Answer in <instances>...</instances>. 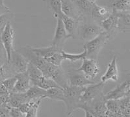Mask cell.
<instances>
[{"label": "cell", "instance_id": "cell-1", "mask_svg": "<svg viewBox=\"0 0 130 117\" xmlns=\"http://www.w3.org/2000/svg\"><path fill=\"white\" fill-rule=\"evenodd\" d=\"M101 26L95 22L91 17H83L79 19L77 39L85 42L93 39L104 32Z\"/></svg>", "mask_w": 130, "mask_h": 117}, {"label": "cell", "instance_id": "cell-2", "mask_svg": "<svg viewBox=\"0 0 130 117\" xmlns=\"http://www.w3.org/2000/svg\"><path fill=\"white\" fill-rule=\"evenodd\" d=\"M85 86H75L68 85L64 90L63 103L67 107V115H71L75 109H78L81 93Z\"/></svg>", "mask_w": 130, "mask_h": 117}, {"label": "cell", "instance_id": "cell-3", "mask_svg": "<svg viewBox=\"0 0 130 117\" xmlns=\"http://www.w3.org/2000/svg\"><path fill=\"white\" fill-rule=\"evenodd\" d=\"M111 39H112L111 36L104 31L93 39L85 42L83 49L87 52V58L97 60L98 54L102 48Z\"/></svg>", "mask_w": 130, "mask_h": 117}, {"label": "cell", "instance_id": "cell-4", "mask_svg": "<svg viewBox=\"0 0 130 117\" xmlns=\"http://www.w3.org/2000/svg\"><path fill=\"white\" fill-rule=\"evenodd\" d=\"M40 70L44 77L53 79L62 88L68 85L67 74L64 73L61 65H55L46 61V64Z\"/></svg>", "mask_w": 130, "mask_h": 117}, {"label": "cell", "instance_id": "cell-5", "mask_svg": "<svg viewBox=\"0 0 130 117\" xmlns=\"http://www.w3.org/2000/svg\"><path fill=\"white\" fill-rule=\"evenodd\" d=\"M105 83L100 82L98 84L94 83L85 87L81 93L80 103L78 109L84 105H89L101 99H104L103 90Z\"/></svg>", "mask_w": 130, "mask_h": 117}, {"label": "cell", "instance_id": "cell-6", "mask_svg": "<svg viewBox=\"0 0 130 117\" xmlns=\"http://www.w3.org/2000/svg\"><path fill=\"white\" fill-rule=\"evenodd\" d=\"M14 31L11 24V22H10L7 24L3 31L1 33V41L6 51L7 61L10 60L12 52L14 51Z\"/></svg>", "mask_w": 130, "mask_h": 117}, {"label": "cell", "instance_id": "cell-7", "mask_svg": "<svg viewBox=\"0 0 130 117\" xmlns=\"http://www.w3.org/2000/svg\"><path fill=\"white\" fill-rule=\"evenodd\" d=\"M56 19L57 26L55 28V34L52 39V45L62 50L68 38H70V37L65 29L61 18L57 17Z\"/></svg>", "mask_w": 130, "mask_h": 117}, {"label": "cell", "instance_id": "cell-8", "mask_svg": "<svg viewBox=\"0 0 130 117\" xmlns=\"http://www.w3.org/2000/svg\"><path fill=\"white\" fill-rule=\"evenodd\" d=\"M68 85L75 86H86L92 85L94 82L90 80L85 75L84 73L77 69H70L67 73Z\"/></svg>", "mask_w": 130, "mask_h": 117}, {"label": "cell", "instance_id": "cell-9", "mask_svg": "<svg viewBox=\"0 0 130 117\" xmlns=\"http://www.w3.org/2000/svg\"><path fill=\"white\" fill-rule=\"evenodd\" d=\"M79 71H82L85 75L90 80H92L98 75L100 69L97 60L89 58H84L83 63L80 67L77 69Z\"/></svg>", "mask_w": 130, "mask_h": 117}, {"label": "cell", "instance_id": "cell-10", "mask_svg": "<svg viewBox=\"0 0 130 117\" xmlns=\"http://www.w3.org/2000/svg\"><path fill=\"white\" fill-rule=\"evenodd\" d=\"M118 20V12L112 9L111 15L100 23L101 27L104 30V31L107 33L112 39L115 36L116 31L118 30H117Z\"/></svg>", "mask_w": 130, "mask_h": 117}, {"label": "cell", "instance_id": "cell-11", "mask_svg": "<svg viewBox=\"0 0 130 117\" xmlns=\"http://www.w3.org/2000/svg\"><path fill=\"white\" fill-rule=\"evenodd\" d=\"M130 83V79L129 80L122 83L115 87L112 90L109 91L104 95L105 100L108 99H119L128 95L129 85Z\"/></svg>", "mask_w": 130, "mask_h": 117}, {"label": "cell", "instance_id": "cell-12", "mask_svg": "<svg viewBox=\"0 0 130 117\" xmlns=\"http://www.w3.org/2000/svg\"><path fill=\"white\" fill-rule=\"evenodd\" d=\"M61 10L64 15L75 19L81 18V15L75 0H61Z\"/></svg>", "mask_w": 130, "mask_h": 117}, {"label": "cell", "instance_id": "cell-13", "mask_svg": "<svg viewBox=\"0 0 130 117\" xmlns=\"http://www.w3.org/2000/svg\"><path fill=\"white\" fill-rule=\"evenodd\" d=\"M16 82L12 92L24 93L31 86L29 77L27 71L16 75Z\"/></svg>", "mask_w": 130, "mask_h": 117}, {"label": "cell", "instance_id": "cell-14", "mask_svg": "<svg viewBox=\"0 0 130 117\" xmlns=\"http://www.w3.org/2000/svg\"><path fill=\"white\" fill-rule=\"evenodd\" d=\"M112 9L111 7L100 6L94 3L93 8L92 10L91 18L98 24L100 25V23L103 20L106 19L112 13Z\"/></svg>", "mask_w": 130, "mask_h": 117}, {"label": "cell", "instance_id": "cell-15", "mask_svg": "<svg viewBox=\"0 0 130 117\" xmlns=\"http://www.w3.org/2000/svg\"><path fill=\"white\" fill-rule=\"evenodd\" d=\"M118 80V70L117 67V58L115 56L109 64L105 73L101 77V82L105 83L108 80L117 81Z\"/></svg>", "mask_w": 130, "mask_h": 117}, {"label": "cell", "instance_id": "cell-16", "mask_svg": "<svg viewBox=\"0 0 130 117\" xmlns=\"http://www.w3.org/2000/svg\"><path fill=\"white\" fill-rule=\"evenodd\" d=\"M61 18L63 22L65 29L70 38L77 39L79 20L66 16L64 14H62Z\"/></svg>", "mask_w": 130, "mask_h": 117}, {"label": "cell", "instance_id": "cell-17", "mask_svg": "<svg viewBox=\"0 0 130 117\" xmlns=\"http://www.w3.org/2000/svg\"><path fill=\"white\" fill-rule=\"evenodd\" d=\"M27 72L28 73L31 84L32 85L38 86L39 83L44 77L42 71L37 66H35L34 64H32L31 62H29L27 69Z\"/></svg>", "mask_w": 130, "mask_h": 117}, {"label": "cell", "instance_id": "cell-18", "mask_svg": "<svg viewBox=\"0 0 130 117\" xmlns=\"http://www.w3.org/2000/svg\"><path fill=\"white\" fill-rule=\"evenodd\" d=\"M46 90L35 85H31L27 91L24 92V96L27 101L40 99H42L46 94Z\"/></svg>", "mask_w": 130, "mask_h": 117}, {"label": "cell", "instance_id": "cell-19", "mask_svg": "<svg viewBox=\"0 0 130 117\" xmlns=\"http://www.w3.org/2000/svg\"><path fill=\"white\" fill-rule=\"evenodd\" d=\"M81 16L91 17L92 10L94 2L90 0H75Z\"/></svg>", "mask_w": 130, "mask_h": 117}, {"label": "cell", "instance_id": "cell-20", "mask_svg": "<svg viewBox=\"0 0 130 117\" xmlns=\"http://www.w3.org/2000/svg\"><path fill=\"white\" fill-rule=\"evenodd\" d=\"M117 30L120 31H130V13L127 12H118Z\"/></svg>", "mask_w": 130, "mask_h": 117}, {"label": "cell", "instance_id": "cell-21", "mask_svg": "<svg viewBox=\"0 0 130 117\" xmlns=\"http://www.w3.org/2000/svg\"><path fill=\"white\" fill-rule=\"evenodd\" d=\"M32 50L35 52L37 54L44 58V60L48 59L49 58H50L53 56V54H55L56 52H59V51H62V49H58V48L55 47V46H53L51 44V46H47V47H41V48H33L32 47Z\"/></svg>", "mask_w": 130, "mask_h": 117}, {"label": "cell", "instance_id": "cell-22", "mask_svg": "<svg viewBox=\"0 0 130 117\" xmlns=\"http://www.w3.org/2000/svg\"><path fill=\"white\" fill-rule=\"evenodd\" d=\"M46 5L48 10L53 14L55 18L60 17L62 15L61 10V0H43Z\"/></svg>", "mask_w": 130, "mask_h": 117}, {"label": "cell", "instance_id": "cell-23", "mask_svg": "<svg viewBox=\"0 0 130 117\" xmlns=\"http://www.w3.org/2000/svg\"><path fill=\"white\" fill-rule=\"evenodd\" d=\"M110 7L117 12L130 13V0H110Z\"/></svg>", "mask_w": 130, "mask_h": 117}, {"label": "cell", "instance_id": "cell-24", "mask_svg": "<svg viewBox=\"0 0 130 117\" xmlns=\"http://www.w3.org/2000/svg\"><path fill=\"white\" fill-rule=\"evenodd\" d=\"M48 98L55 101H64V90L62 88H52L46 90L44 99Z\"/></svg>", "mask_w": 130, "mask_h": 117}, {"label": "cell", "instance_id": "cell-25", "mask_svg": "<svg viewBox=\"0 0 130 117\" xmlns=\"http://www.w3.org/2000/svg\"><path fill=\"white\" fill-rule=\"evenodd\" d=\"M122 116H130V94L118 99Z\"/></svg>", "mask_w": 130, "mask_h": 117}, {"label": "cell", "instance_id": "cell-26", "mask_svg": "<svg viewBox=\"0 0 130 117\" xmlns=\"http://www.w3.org/2000/svg\"><path fill=\"white\" fill-rule=\"evenodd\" d=\"M62 55L64 60H69L72 62H75L78 60H83L84 58H87V52H86L85 50H84L83 52L77 54L68 53L62 50Z\"/></svg>", "mask_w": 130, "mask_h": 117}, {"label": "cell", "instance_id": "cell-27", "mask_svg": "<svg viewBox=\"0 0 130 117\" xmlns=\"http://www.w3.org/2000/svg\"><path fill=\"white\" fill-rule=\"evenodd\" d=\"M41 99H37V100H31L29 101L30 105L29 109L27 112L25 116L26 117H37V111L39 109L40 106Z\"/></svg>", "mask_w": 130, "mask_h": 117}, {"label": "cell", "instance_id": "cell-28", "mask_svg": "<svg viewBox=\"0 0 130 117\" xmlns=\"http://www.w3.org/2000/svg\"><path fill=\"white\" fill-rule=\"evenodd\" d=\"M16 79H16V75L13 76V77H9V78H6V79L2 80V84L9 92L11 93L13 90L14 87Z\"/></svg>", "mask_w": 130, "mask_h": 117}, {"label": "cell", "instance_id": "cell-29", "mask_svg": "<svg viewBox=\"0 0 130 117\" xmlns=\"http://www.w3.org/2000/svg\"><path fill=\"white\" fill-rule=\"evenodd\" d=\"M12 18H13L12 15L10 13V12L0 16V35L3 31L7 24L9 22H11Z\"/></svg>", "mask_w": 130, "mask_h": 117}, {"label": "cell", "instance_id": "cell-30", "mask_svg": "<svg viewBox=\"0 0 130 117\" xmlns=\"http://www.w3.org/2000/svg\"><path fill=\"white\" fill-rule=\"evenodd\" d=\"M63 60H64L63 57H62V51L56 52L52 57H50V58H49L48 59L46 60L47 62H48L51 63L52 64H54L55 65H61Z\"/></svg>", "mask_w": 130, "mask_h": 117}, {"label": "cell", "instance_id": "cell-31", "mask_svg": "<svg viewBox=\"0 0 130 117\" xmlns=\"http://www.w3.org/2000/svg\"><path fill=\"white\" fill-rule=\"evenodd\" d=\"M7 62V56L6 51L2 43L1 35H0V67L3 66Z\"/></svg>", "mask_w": 130, "mask_h": 117}, {"label": "cell", "instance_id": "cell-32", "mask_svg": "<svg viewBox=\"0 0 130 117\" xmlns=\"http://www.w3.org/2000/svg\"><path fill=\"white\" fill-rule=\"evenodd\" d=\"M10 107L6 103L0 105V117L10 116Z\"/></svg>", "mask_w": 130, "mask_h": 117}, {"label": "cell", "instance_id": "cell-33", "mask_svg": "<svg viewBox=\"0 0 130 117\" xmlns=\"http://www.w3.org/2000/svg\"><path fill=\"white\" fill-rule=\"evenodd\" d=\"M10 116L12 117H24L25 114L22 112L18 107H10Z\"/></svg>", "mask_w": 130, "mask_h": 117}, {"label": "cell", "instance_id": "cell-34", "mask_svg": "<svg viewBox=\"0 0 130 117\" xmlns=\"http://www.w3.org/2000/svg\"><path fill=\"white\" fill-rule=\"evenodd\" d=\"M10 12V9L4 4L3 0H0V16Z\"/></svg>", "mask_w": 130, "mask_h": 117}, {"label": "cell", "instance_id": "cell-35", "mask_svg": "<svg viewBox=\"0 0 130 117\" xmlns=\"http://www.w3.org/2000/svg\"><path fill=\"white\" fill-rule=\"evenodd\" d=\"M9 96H6L0 95V105L6 103L8 100V98Z\"/></svg>", "mask_w": 130, "mask_h": 117}, {"label": "cell", "instance_id": "cell-36", "mask_svg": "<svg viewBox=\"0 0 130 117\" xmlns=\"http://www.w3.org/2000/svg\"><path fill=\"white\" fill-rule=\"evenodd\" d=\"M3 79V69L2 67H0V80H2Z\"/></svg>", "mask_w": 130, "mask_h": 117}, {"label": "cell", "instance_id": "cell-37", "mask_svg": "<svg viewBox=\"0 0 130 117\" xmlns=\"http://www.w3.org/2000/svg\"><path fill=\"white\" fill-rule=\"evenodd\" d=\"M130 94V83H129V90H128V95Z\"/></svg>", "mask_w": 130, "mask_h": 117}]
</instances>
